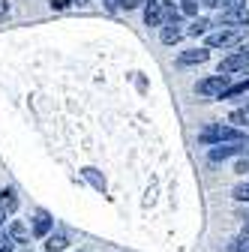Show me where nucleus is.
Listing matches in <instances>:
<instances>
[{"instance_id": "obj_23", "label": "nucleus", "mask_w": 249, "mask_h": 252, "mask_svg": "<svg viewBox=\"0 0 249 252\" xmlns=\"http://www.w3.org/2000/svg\"><path fill=\"white\" fill-rule=\"evenodd\" d=\"M105 6H108V12H117L120 9V0H105Z\"/></svg>"}, {"instance_id": "obj_4", "label": "nucleus", "mask_w": 249, "mask_h": 252, "mask_svg": "<svg viewBox=\"0 0 249 252\" xmlns=\"http://www.w3.org/2000/svg\"><path fill=\"white\" fill-rule=\"evenodd\" d=\"M246 66H249V48H237L234 54H228L219 63V75H234V72H240Z\"/></svg>"}, {"instance_id": "obj_28", "label": "nucleus", "mask_w": 249, "mask_h": 252, "mask_svg": "<svg viewBox=\"0 0 249 252\" xmlns=\"http://www.w3.org/2000/svg\"><path fill=\"white\" fill-rule=\"evenodd\" d=\"M75 3H87V0H75Z\"/></svg>"}, {"instance_id": "obj_2", "label": "nucleus", "mask_w": 249, "mask_h": 252, "mask_svg": "<svg viewBox=\"0 0 249 252\" xmlns=\"http://www.w3.org/2000/svg\"><path fill=\"white\" fill-rule=\"evenodd\" d=\"M231 87V75H207L195 84V93L198 96H207V99H222L225 96V90Z\"/></svg>"}, {"instance_id": "obj_5", "label": "nucleus", "mask_w": 249, "mask_h": 252, "mask_svg": "<svg viewBox=\"0 0 249 252\" xmlns=\"http://www.w3.org/2000/svg\"><path fill=\"white\" fill-rule=\"evenodd\" d=\"M144 24L147 27H162L165 24V3L162 0H147L144 3Z\"/></svg>"}, {"instance_id": "obj_20", "label": "nucleus", "mask_w": 249, "mask_h": 252, "mask_svg": "<svg viewBox=\"0 0 249 252\" xmlns=\"http://www.w3.org/2000/svg\"><path fill=\"white\" fill-rule=\"evenodd\" d=\"M180 12L195 15V12H198V0H183V3H180ZM195 18H198V15H195Z\"/></svg>"}, {"instance_id": "obj_18", "label": "nucleus", "mask_w": 249, "mask_h": 252, "mask_svg": "<svg viewBox=\"0 0 249 252\" xmlns=\"http://www.w3.org/2000/svg\"><path fill=\"white\" fill-rule=\"evenodd\" d=\"M12 249H15V240H12L9 228H6V231H0V252H12Z\"/></svg>"}, {"instance_id": "obj_16", "label": "nucleus", "mask_w": 249, "mask_h": 252, "mask_svg": "<svg viewBox=\"0 0 249 252\" xmlns=\"http://www.w3.org/2000/svg\"><path fill=\"white\" fill-rule=\"evenodd\" d=\"M81 174H84V177H87V180H90L93 186H96V189H99V192H105V180H102V177L96 174V168H84Z\"/></svg>"}, {"instance_id": "obj_21", "label": "nucleus", "mask_w": 249, "mask_h": 252, "mask_svg": "<svg viewBox=\"0 0 249 252\" xmlns=\"http://www.w3.org/2000/svg\"><path fill=\"white\" fill-rule=\"evenodd\" d=\"M144 3H147V0H120V9H138Z\"/></svg>"}, {"instance_id": "obj_22", "label": "nucleus", "mask_w": 249, "mask_h": 252, "mask_svg": "<svg viewBox=\"0 0 249 252\" xmlns=\"http://www.w3.org/2000/svg\"><path fill=\"white\" fill-rule=\"evenodd\" d=\"M234 171H237V174H246V171H249V156H243V159H237Z\"/></svg>"}, {"instance_id": "obj_19", "label": "nucleus", "mask_w": 249, "mask_h": 252, "mask_svg": "<svg viewBox=\"0 0 249 252\" xmlns=\"http://www.w3.org/2000/svg\"><path fill=\"white\" fill-rule=\"evenodd\" d=\"M231 195H234V201H249V183L234 186V189H231Z\"/></svg>"}, {"instance_id": "obj_1", "label": "nucleus", "mask_w": 249, "mask_h": 252, "mask_svg": "<svg viewBox=\"0 0 249 252\" xmlns=\"http://www.w3.org/2000/svg\"><path fill=\"white\" fill-rule=\"evenodd\" d=\"M198 141L219 147V144H240V141H249V138L240 129H234L231 123H210V126H204V129L198 132Z\"/></svg>"}, {"instance_id": "obj_3", "label": "nucleus", "mask_w": 249, "mask_h": 252, "mask_svg": "<svg viewBox=\"0 0 249 252\" xmlns=\"http://www.w3.org/2000/svg\"><path fill=\"white\" fill-rule=\"evenodd\" d=\"M243 36V30H228V27H219L213 30V33H207V48H231L237 45Z\"/></svg>"}, {"instance_id": "obj_6", "label": "nucleus", "mask_w": 249, "mask_h": 252, "mask_svg": "<svg viewBox=\"0 0 249 252\" xmlns=\"http://www.w3.org/2000/svg\"><path fill=\"white\" fill-rule=\"evenodd\" d=\"M219 27H228V30H243V27H249V12H246V6H243V9H228V12H222V15H219Z\"/></svg>"}, {"instance_id": "obj_24", "label": "nucleus", "mask_w": 249, "mask_h": 252, "mask_svg": "<svg viewBox=\"0 0 249 252\" xmlns=\"http://www.w3.org/2000/svg\"><path fill=\"white\" fill-rule=\"evenodd\" d=\"M51 6H54V9H66L69 0H51Z\"/></svg>"}, {"instance_id": "obj_8", "label": "nucleus", "mask_w": 249, "mask_h": 252, "mask_svg": "<svg viewBox=\"0 0 249 252\" xmlns=\"http://www.w3.org/2000/svg\"><path fill=\"white\" fill-rule=\"evenodd\" d=\"M210 51L207 48H189V51H180L177 54V66H195V63H207Z\"/></svg>"}, {"instance_id": "obj_13", "label": "nucleus", "mask_w": 249, "mask_h": 252, "mask_svg": "<svg viewBox=\"0 0 249 252\" xmlns=\"http://www.w3.org/2000/svg\"><path fill=\"white\" fill-rule=\"evenodd\" d=\"M204 3H207L210 9H222V12H228V9H243V0H204Z\"/></svg>"}, {"instance_id": "obj_12", "label": "nucleus", "mask_w": 249, "mask_h": 252, "mask_svg": "<svg viewBox=\"0 0 249 252\" xmlns=\"http://www.w3.org/2000/svg\"><path fill=\"white\" fill-rule=\"evenodd\" d=\"M66 246H69L66 234H48V237H45V249H48V252H60V249H66Z\"/></svg>"}, {"instance_id": "obj_7", "label": "nucleus", "mask_w": 249, "mask_h": 252, "mask_svg": "<svg viewBox=\"0 0 249 252\" xmlns=\"http://www.w3.org/2000/svg\"><path fill=\"white\" fill-rule=\"evenodd\" d=\"M234 153H249V141H240V144H219V147H210V159L219 162V159H228Z\"/></svg>"}, {"instance_id": "obj_17", "label": "nucleus", "mask_w": 249, "mask_h": 252, "mask_svg": "<svg viewBox=\"0 0 249 252\" xmlns=\"http://www.w3.org/2000/svg\"><path fill=\"white\" fill-rule=\"evenodd\" d=\"M9 234H12V240H15V243H24L30 231H27V228H24L21 222H12V225H9Z\"/></svg>"}, {"instance_id": "obj_25", "label": "nucleus", "mask_w": 249, "mask_h": 252, "mask_svg": "<svg viewBox=\"0 0 249 252\" xmlns=\"http://www.w3.org/2000/svg\"><path fill=\"white\" fill-rule=\"evenodd\" d=\"M6 12H9V0H0V18H6Z\"/></svg>"}, {"instance_id": "obj_11", "label": "nucleus", "mask_w": 249, "mask_h": 252, "mask_svg": "<svg viewBox=\"0 0 249 252\" xmlns=\"http://www.w3.org/2000/svg\"><path fill=\"white\" fill-rule=\"evenodd\" d=\"M48 231H51V219H48V213H36V219H33V234L48 237Z\"/></svg>"}, {"instance_id": "obj_9", "label": "nucleus", "mask_w": 249, "mask_h": 252, "mask_svg": "<svg viewBox=\"0 0 249 252\" xmlns=\"http://www.w3.org/2000/svg\"><path fill=\"white\" fill-rule=\"evenodd\" d=\"M183 33H186V30H180V24H165L159 30V39H162V45H177L183 39Z\"/></svg>"}, {"instance_id": "obj_26", "label": "nucleus", "mask_w": 249, "mask_h": 252, "mask_svg": "<svg viewBox=\"0 0 249 252\" xmlns=\"http://www.w3.org/2000/svg\"><path fill=\"white\" fill-rule=\"evenodd\" d=\"M3 219H6V213H3V207H0V231H3Z\"/></svg>"}, {"instance_id": "obj_15", "label": "nucleus", "mask_w": 249, "mask_h": 252, "mask_svg": "<svg viewBox=\"0 0 249 252\" xmlns=\"http://www.w3.org/2000/svg\"><path fill=\"white\" fill-rule=\"evenodd\" d=\"M228 123L234 126V129H240V126H249V114H246L243 108H237V111L228 114Z\"/></svg>"}, {"instance_id": "obj_10", "label": "nucleus", "mask_w": 249, "mask_h": 252, "mask_svg": "<svg viewBox=\"0 0 249 252\" xmlns=\"http://www.w3.org/2000/svg\"><path fill=\"white\" fill-rule=\"evenodd\" d=\"M0 207H3V213H15L18 210V198H15L12 189H3V192H0Z\"/></svg>"}, {"instance_id": "obj_14", "label": "nucleus", "mask_w": 249, "mask_h": 252, "mask_svg": "<svg viewBox=\"0 0 249 252\" xmlns=\"http://www.w3.org/2000/svg\"><path fill=\"white\" fill-rule=\"evenodd\" d=\"M207 30H210V21L207 18H192V24L186 27V33H189V36H204Z\"/></svg>"}, {"instance_id": "obj_27", "label": "nucleus", "mask_w": 249, "mask_h": 252, "mask_svg": "<svg viewBox=\"0 0 249 252\" xmlns=\"http://www.w3.org/2000/svg\"><path fill=\"white\" fill-rule=\"evenodd\" d=\"M243 111H246V114H249V102H246V105H243Z\"/></svg>"}]
</instances>
